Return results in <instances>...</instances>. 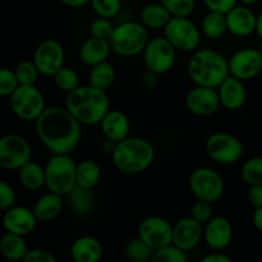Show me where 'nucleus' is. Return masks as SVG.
Returning a JSON list of instances; mask_svg holds the SVG:
<instances>
[{
    "mask_svg": "<svg viewBox=\"0 0 262 262\" xmlns=\"http://www.w3.org/2000/svg\"><path fill=\"white\" fill-rule=\"evenodd\" d=\"M15 199L17 196H15L14 188L9 183L0 179V210L5 211L14 206Z\"/></svg>",
    "mask_w": 262,
    "mask_h": 262,
    "instance_id": "43",
    "label": "nucleus"
},
{
    "mask_svg": "<svg viewBox=\"0 0 262 262\" xmlns=\"http://www.w3.org/2000/svg\"><path fill=\"white\" fill-rule=\"evenodd\" d=\"M147 71L158 74H165L174 67L177 50L165 37H152L148 40L142 53Z\"/></svg>",
    "mask_w": 262,
    "mask_h": 262,
    "instance_id": "12",
    "label": "nucleus"
},
{
    "mask_svg": "<svg viewBox=\"0 0 262 262\" xmlns=\"http://www.w3.org/2000/svg\"><path fill=\"white\" fill-rule=\"evenodd\" d=\"M64 197L58 193L49 191L48 193L38 197L37 201L33 205L32 210L38 222H51L56 219L63 212Z\"/></svg>",
    "mask_w": 262,
    "mask_h": 262,
    "instance_id": "25",
    "label": "nucleus"
},
{
    "mask_svg": "<svg viewBox=\"0 0 262 262\" xmlns=\"http://www.w3.org/2000/svg\"><path fill=\"white\" fill-rule=\"evenodd\" d=\"M112 159L119 173L136 176L146 171L152 165L155 160V148L146 138L128 136L115 145Z\"/></svg>",
    "mask_w": 262,
    "mask_h": 262,
    "instance_id": "3",
    "label": "nucleus"
},
{
    "mask_svg": "<svg viewBox=\"0 0 262 262\" xmlns=\"http://www.w3.org/2000/svg\"><path fill=\"white\" fill-rule=\"evenodd\" d=\"M171 17H191L196 9V0H160Z\"/></svg>",
    "mask_w": 262,
    "mask_h": 262,
    "instance_id": "38",
    "label": "nucleus"
},
{
    "mask_svg": "<svg viewBox=\"0 0 262 262\" xmlns=\"http://www.w3.org/2000/svg\"><path fill=\"white\" fill-rule=\"evenodd\" d=\"M64 106L82 125H95L100 124L104 115L109 112L110 101L106 91L91 84H79L67 94Z\"/></svg>",
    "mask_w": 262,
    "mask_h": 262,
    "instance_id": "2",
    "label": "nucleus"
},
{
    "mask_svg": "<svg viewBox=\"0 0 262 262\" xmlns=\"http://www.w3.org/2000/svg\"><path fill=\"white\" fill-rule=\"evenodd\" d=\"M102 171L99 164L91 159H84L77 164L76 181L77 186L94 189L101 181Z\"/></svg>",
    "mask_w": 262,
    "mask_h": 262,
    "instance_id": "30",
    "label": "nucleus"
},
{
    "mask_svg": "<svg viewBox=\"0 0 262 262\" xmlns=\"http://www.w3.org/2000/svg\"><path fill=\"white\" fill-rule=\"evenodd\" d=\"M186 251L179 248L174 243L161 247L154 252L152 262H187Z\"/></svg>",
    "mask_w": 262,
    "mask_h": 262,
    "instance_id": "37",
    "label": "nucleus"
},
{
    "mask_svg": "<svg viewBox=\"0 0 262 262\" xmlns=\"http://www.w3.org/2000/svg\"><path fill=\"white\" fill-rule=\"evenodd\" d=\"M258 51H260V54H261V56H262V41H261L260 46H258Z\"/></svg>",
    "mask_w": 262,
    "mask_h": 262,
    "instance_id": "53",
    "label": "nucleus"
},
{
    "mask_svg": "<svg viewBox=\"0 0 262 262\" xmlns=\"http://www.w3.org/2000/svg\"><path fill=\"white\" fill-rule=\"evenodd\" d=\"M25 262H56V257L48 250L43 248H32L28 250Z\"/></svg>",
    "mask_w": 262,
    "mask_h": 262,
    "instance_id": "44",
    "label": "nucleus"
},
{
    "mask_svg": "<svg viewBox=\"0 0 262 262\" xmlns=\"http://www.w3.org/2000/svg\"><path fill=\"white\" fill-rule=\"evenodd\" d=\"M28 252V246L23 235L5 232L0 238V255L9 261H23Z\"/></svg>",
    "mask_w": 262,
    "mask_h": 262,
    "instance_id": "27",
    "label": "nucleus"
},
{
    "mask_svg": "<svg viewBox=\"0 0 262 262\" xmlns=\"http://www.w3.org/2000/svg\"><path fill=\"white\" fill-rule=\"evenodd\" d=\"M114 27L115 26L113 25L112 19L99 17L95 20H92L91 26H90V32H91V36H94V37L109 41L110 36H112L113 31H114Z\"/></svg>",
    "mask_w": 262,
    "mask_h": 262,
    "instance_id": "41",
    "label": "nucleus"
},
{
    "mask_svg": "<svg viewBox=\"0 0 262 262\" xmlns=\"http://www.w3.org/2000/svg\"><path fill=\"white\" fill-rule=\"evenodd\" d=\"M252 222L256 229H257L260 233H262V206L255 209V212H253V216H252Z\"/></svg>",
    "mask_w": 262,
    "mask_h": 262,
    "instance_id": "49",
    "label": "nucleus"
},
{
    "mask_svg": "<svg viewBox=\"0 0 262 262\" xmlns=\"http://www.w3.org/2000/svg\"><path fill=\"white\" fill-rule=\"evenodd\" d=\"M238 2H241L242 4H245V5H253V4H256L258 0H238Z\"/></svg>",
    "mask_w": 262,
    "mask_h": 262,
    "instance_id": "52",
    "label": "nucleus"
},
{
    "mask_svg": "<svg viewBox=\"0 0 262 262\" xmlns=\"http://www.w3.org/2000/svg\"><path fill=\"white\" fill-rule=\"evenodd\" d=\"M205 150L209 158L222 165L238 163L245 152L242 141L228 132H215L207 137Z\"/></svg>",
    "mask_w": 262,
    "mask_h": 262,
    "instance_id": "10",
    "label": "nucleus"
},
{
    "mask_svg": "<svg viewBox=\"0 0 262 262\" xmlns=\"http://www.w3.org/2000/svg\"><path fill=\"white\" fill-rule=\"evenodd\" d=\"M115 76L117 73H115L114 66L107 60L102 61V63L91 67L89 72V84L102 90V91H106L114 83Z\"/></svg>",
    "mask_w": 262,
    "mask_h": 262,
    "instance_id": "31",
    "label": "nucleus"
},
{
    "mask_svg": "<svg viewBox=\"0 0 262 262\" xmlns=\"http://www.w3.org/2000/svg\"><path fill=\"white\" fill-rule=\"evenodd\" d=\"M171 14L168 12L161 3H152L142 8L140 13V22L147 28L148 31L152 30H164L168 22L170 20Z\"/></svg>",
    "mask_w": 262,
    "mask_h": 262,
    "instance_id": "28",
    "label": "nucleus"
},
{
    "mask_svg": "<svg viewBox=\"0 0 262 262\" xmlns=\"http://www.w3.org/2000/svg\"><path fill=\"white\" fill-rule=\"evenodd\" d=\"M205 5L211 12L227 14L230 9L238 4V0H204Z\"/></svg>",
    "mask_w": 262,
    "mask_h": 262,
    "instance_id": "45",
    "label": "nucleus"
},
{
    "mask_svg": "<svg viewBox=\"0 0 262 262\" xmlns=\"http://www.w3.org/2000/svg\"><path fill=\"white\" fill-rule=\"evenodd\" d=\"M54 83L60 91L68 92L73 91L74 89L79 86V76L73 68L71 67H61L58 72L53 76Z\"/></svg>",
    "mask_w": 262,
    "mask_h": 262,
    "instance_id": "35",
    "label": "nucleus"
},
{
    "mask_svg": "<svg viewBox=\"0 0 262 262\" xmlns=\"http://www.w3.org/2000/svg\"><path fill=\"white\" fill-rule=\"evenodd\" d=\"M14 73L17 76L18 83L22 86H32L37 82L38 76H41L37 67L32 60H23L15 66Z\"/></svg>",
    "mask_w": 262,
    "mask_h": 262,
    "instance_id": "36",
    "label": "nucleus"
},
{
    "mask_svg": "<svg viewBox=\"0 0 262 262\" xmlns=\"http://www.w3.org/2000/svg\"><path fill=\"white\" fill-rule=\"evenodd\" d=\"M256 33L262 38V10L260 14H257V20H256Z\"/></svg>",
    "mask_w": 262,
    "mask_h": 262,
    "instance_id": "51",
    "label": "nucleus"
},
{
    "mask_svg": "<svg viewBox=\"0 0 262 262\" xmlns=\"http://www.w3.org/2000/svg\"><path fill=\"white\" fill-rule=\"evenodd\" d=\"M137 235L156 251L173 243V224L165 217L147 216L138 225Z\"/></svg>",
    "mask_w": 262,
    "mask_h": 262,
    "instance_id": "14",
    "label": "nucleus"
},
{
    "mask_svg": "<svg viewBox=\"0 0 262 262\" xmlns=\"http://www.w3.org/2000/svg\"><path fill=\"white\" fill-rule=\"evenodd\" d=\"M110 53H112V46L109 41L91 36L79 46L78 56L82 63L89 67H94L102 61H106Z\"/></svg>",
    "mask_w": 262,
    "mask_h": 262,
    "instance_id": "24",
    "label": "nucleus"
},
{
    "mask_svg": "<svg viewBox=\"0 0 262 262\" xmlns=\"http://www.w3.org/2000/svg\"><path fill=\"white\" fill-rule=\"evenodd\" d=\"M227 18L228 32L237 37H247L256 33V20L257 14H255L250 5H235L233 9L225 14Z\"/></svg>",
    "mask_w": 262,
    "mask_h": 262,
    "instance_id": "20",
    "label": "nucleus"
},
{
    "mask_svg": "<svg viewBox=\"0 0 262 262\" xmlns=\"http://www.w3.org/2000/svg\"><path fill=\"white\" fill-rule=\"evenodd\" d=\"M59 2L69 8H82L89 4L91 0H59Z\"/></svg>",
    "mask_w": 262,
    "mask_h": 262,
    "instance_id": "50",
    "label": "nucleus"
},
{
    "mask_svg": "<svg viewBox=\"0 0 262 262\" xmlns=\"http://www.w3.org/2000/svg\"><path fill=\"white\" fill-rule=\"evenodd\" d=\"M233 239V225L224 216H212L204 225V241L212 251H224Z\"/></svg>",
    "mask_w": 262,
    "mask_h": 262,
    "instance_id": "19",
    "label": "nucleus"
},
{
    "mask_svg": "<svg viewBox=\"0 0 262 262\" xmlns=\"http://www.w3.org/2000/svg\"><path fill=\"white\" fill-rule=\"evenodd\" d=\"M37 222L38 220L33 214L32 209L26 206H15V205L5 210L2 219L5 232L14 233L23 237L31 234L36 229Z\"/></svg>",
    "mask_w": 262,
    "mask_h": 262,
    "instance_id": "17",
    "label": "nucleus"
},
{
    "mask_svg": "<svg viewBox=\"0 0 262 262\" xmlns=\"http://www.w3.org/2000/svg\"><path fill=\"white\" fill-rule=\"evenodd\" d=\"M201 32L210 40H219L228 32L225 14L217 12L206 13L201 22Z\"/></svg>",
    "mask_w": 262,
    "mask_h": 262,
    "instance_id": "32",
    "label": "nucleus"
},
{
    "mask_svg": "<svg viewBox=\"0 0 262 262\" xmlns=\"http://www.w3.org/2000/svg\"><path fill=\"white\" fill-rule=\"evenodd\" d=\"M188 186L191 193L196 200L215 202L219 201L225 191V183L223 177L212 168L201 166L194 169L188 178Z\"/></svg>",
    "mask_w": 262,
    "mask_h": 262,
    "instance_id": "8",
    "label": "nucleus"
},
{
    "mask_svg": "<svg viewBox=\"0 0 262 262\" xmlns=\"http://www.w3.org/2000/svg\"><path fill=\"white\" fill-rule=\"evenodd\" d=\"M76 169L71 154H53L45 165V187L64 197L76 187Z\"/></svg>",
    "mask_w": 262,
    "mask_h": 262,
    "instance_id": "6",
    "label": "nucleus"
},
{
    "mask_svg": "<svg viewBox=\"0 0 262 262\" xmlns=\"http://www.w3.org/2000/svg\"><path fill=\"white\" fill-rule=\"evenodd\" d=\"M104 255V246L92 235L78 237L71 246V257L76 262H97Z\"/></svg>",
    "mask_w": 262,
    "mask_h": 262,
    "instance_id": "23",
    "label": "nucleus"
},
{
    "mask_svg": "<svg viewBox=\"0 0 262 262\" xmlns=\"http://www.w3.org/2000/svg\"><path fill=\"white\" fill-rule=\"evenodd\" d=\"M35 130L51 154H71L82 137V124L66 106L46 107L35 120Z\"/></svg>",
    "mask_w": 262,
    "mask_h": 262,
    "instance_id": "1",
    "label": "nucleus"
},
{
    "mask_svg": "<svg viewBox=\"0 0 262 262\" xmlns=\"http://www.w3.org/2000/svg\"><path fill=\"white\" fill-rule=\"evenodd\" d=\"M100 127L106 140L118 143L129 136L130 122L129 118L120 110L109 109L100 122Z\"/></svg>",
    "mask_w": 262,
    "mask_h": 262,
    "instance_id": "22",
    "label": "nucleus"
},
{
    "mask_svg": "<svg viewBox=\"0 0 262 262\" xmlns=\"http://www.w3.org/2000/svg\"><path fill=\"white\" fill-rule=\"evenodd\" d=\"M155 251L140 237L130 238L124 246V256L127 260L132 262H147L152 260Z\"/></svg>",
    "mask_w": 262,
    "mask_h": 262,
    "instance_id": "33",
    "label": "nucleus"
},
{
    "mask_svg": "<svg viewBox=\"0 0 262 262\" xmlns=\"http://www.w3.org/2000/svg\"><path fill=\"white\" fill-rule=\"evenodd\" d=\"M32 61L37 67L41 76L53 77L61 67H64L66 51L58 40L48 38L36 46Z\"/></svg>",
    "mask_w": 262,
    "mask_h": 262,
    "instance_id": "13",
    "label": "nucleus"
},
{
    "mask_svg": "<svg viewBox=\"0 0 262 262\" xmlns=\"http://www.w3.org/2000/svg\"><path fill=\"white\" fill-rule=\"evenodd\" d=\"M220 105L228 112H237L242 109L247 100V90H246L245 81L238 79L233 76H228L217 87Z\"/></svg>",
    "mask_w": 262,
    "mask_h": 262,
    "instance_id": "21",
    "label": "nucleus"
},
{
    "mask_svg": "<svg viewBox=\"0 0 262 262\" xmlns=\"http://www.w3.org/2000/svg\"><path fill=\"white\" fill-rule=\"evenodd\" d=\"M18 178L20 184L28 191H38L45 187V166L30 160L18 169Z\"/></svg>",
    "mask_w": 262,
    "mask_h": 262,
    "instance_id": "29",
    "label": "nucleus"
},
{
    "mask_svg": "<svg viewBox=\"0 0 262 262\" xmlns=\"http://www.w3.org/2000/svg\"><path fill=\"white\" fill-rule=\"evenodd\" d=\"M9 106L13 114L25 122H35L43 110L46 109V102L43 94L40 89L32 86H19L9 96Z\"/></svg>",
    "mask_w": 262,
    "mask_h": 262,
    "instance_id": "7",
    "label": "nucleus"
},
{
    "mask_svg": "<svg viewBox=\"0 0 262 262\" xmlns=\"http://www.w3.org/2000/svg\"><path fill=\"white\" fill-rule=\"evenodd\" d=\"M228 66L230 76L242 81H250L261 74L262 56L258 49H241L228 59Z\"/></svg>",
    "mask_w": 262,
    "mask_h": 262,
    "instance_id": "15",
    "label": "nucleus"
},
{
    "mask_svg": "<svg viewBox=\"0 0 262 262\" xmlns=\"http://www.w3.org/2000/svg\"><path fill=\"white\" fill-rule=\"evenodd\" d=\"M159 76L160 74L155 73V72L147 71L143 74L142 79H141V83H142V86L146 90H154L159 84Z\"/></svg>",
    "mask_w": 262,
    "mask_h": 262,
    "instance_id": "47",
    "label": "nucleus"
},
{
    "mask_svg": "<svg viewBox=\"0 0 262 262\" xmlns=\"http://www.w3.org/2000/svg\"><path fill=\"white\" fill-rule=\"evenodd\" d=\"M201 28L197 27L189 17H171L164 27V37L177 51L191 53L197 50L201 42Z\"/></svg>",
    "mask_w": 262,
    "mask_h": 262,
    "instance_id": "9",
    "label": "nucleus"
},
{
    "mask_svg": "<svg viewBox=\"0 0 262 262\" xmlns=\"http://www.w3.org/2000/svg\"><path fill=\"white\" fill-rule=\"evenodd\" d=\"M188 77L196 86L217 89L229 76L228 59L214 49L194 50L187 66Z\"/></svg>",
    "mask_w": 262,
    "mask_h": 262,
    "instance_id": "4",
    "label": "nucleus"
},
{
    "mask_svg": "<svg viewBox=\"0 0 262 262\" xmlns=\"http://www.w3.org/2000/svg\"><path fill=\"white\" fill-rule=\"evenodd\" d=\"M66 202L76 216H87L94 210L95 194L92 189L77 186L66 194Z\"/></svg>",
    "mask_w": 262,
    "mask_h": 262,
    "instance_id": "26",
    "label": "nucleus"
},
{
    "mask_svg": "<svg viewBox=\"0 0 262 262\" xmlns=\"http://www.w3.org/2000/svg\"><path fill=\"white\" fill-rule=\"evenodd\" d=\"M148 40V30L142 23L128 20L115 26L109 43L113 53L124 58H130L142 54Z\"/></svg>",
    "mask_w": 262,
    "mask_h": 262,
    "instance_id": "5",
    "label": "nucleus"
},
{
    "mask_svg": "<svg viewBox=\"0 0 262 262\" xmlns=\"http://www.w3.org/2000/svg\"><path fill=\"white\" fill-rule=\"evenodd\" d=\"M186 106L189 113L199 117H210L215 114L222 106L217 90L194 84L186 96Z\"/></svg>",
    "mask_w": 262,
    "mask_h": 262,
    "instance_id": "16",
    "label": "nucleus"
},
{
    "mask_svg": "<svg viewBox=\"0 0 262 262\" xmlns=\"http://www.w3.org/2000/svg\"><path fill=\"white\" fill-rule=\"evenodd\" d=\"M90 4L99 17L109 19L117 17L122 9V0H91Z\"/></svg>",
    "mask_w": 262,
    "mask_h": 262,
    "instance_id": "39",
    "label": "nucleus"
},
{
    "mask_svg": "<svg viewBox=\"0 0 262 262\" xmlns=\"http://www.w3.org/2000/svg\"><path fill=\"white\" fill-rule=\"evenodd\" d=\"M201 262H232V258L222 251H215L202 257Z\"/></svg>",
    "mask_w": 262,
    "mask_h": 262,
    "instance_id": "48",
    "label": "nucleus"
},
{
    "mask_svg": "<svg viewBox=\"0 0 262 262\" xmlns=\"http://www.w3.org/2000/svg\"><path fill=\"white\" fill-rule=\"evenodd\" d=\"M241 178L248 186L262 184V155L245 161L241 169Z\"/></svg>",
    "mask_w": 262,
    "mask_h": 262,
    "instance_id": "34",
    "label": "nucleus"
},
{
    "mask_svg": "<svg viewBox=\"0 0 262 262\" xmlns=\"http://www.w3.org/2000/svg\"><path fill=\"white\" fill-rule=\"evenodd\" d=\"M19 86L14 69L0 68V97H9Z\"/></svg>",
    "mask_w": 262,
    "mask_h": 262,
    "instance_id": "40",
    "label": "nucleus"
},
{
    "mask_svg": "<svg viewBox=\"0 0 262 262\" xmlns=\"http://www.w3.org/2000/svg\"><path fill=\"white\" fill-rule=\"evenodd\" d=\"M202 239L204 225L193 217H182L173 225V243L186 252L194 250Z\"/></svg>",
    "mask_w": 262,
    "mask_h": 262,
    "instance_id": "18",
    "label": "nucleus"
},
{
    "mask_svg": "<svg viewBox=\"0 0 262 262\" xmlns=\"http://www.w3.org/2000/svg\"><path fill=\"white\" fill-rule=\"evenodd\" d=\"M189 216L193 217L196 222L201 223L202 225L206 224L214 215H212V204L202 200H196L189 210Z\"/></svg>",
    "mask_w": 262,
    "mask_h": 262,
    "instance_id": "42",
    "label": "nucleus"
},
{
    "mask_svg": "<svg viewBox=\"0 0 262 262\" xmlns=\"http://www.w3.org/2000/svg\"><path fill=\"white\" fill-rule=\"evenodd\" d=\"M247 200L255 209L262 206V184L250 186L247 192Z\"/></svg>",
    "mask_w": 262,
    "mask_h": 262,
    "instance_id": "46",
    "label": "nucleus"
},
{
    "mask_svg": "<svg viewBox=\"0 0 262 262\" xmlns=\"http://www.w3.org/2000/svg\"><path fill=\"white\" fill-rule=\"evenodd\" d=\"M30 160H32V147L25 137L18 135L0 137V168L18 170Z\"/></svg>",
    "mask_w": 262,
    "mask_h": 262,
    "instance_id": "11",
    "label": "nucleus"
}]
</instances>
